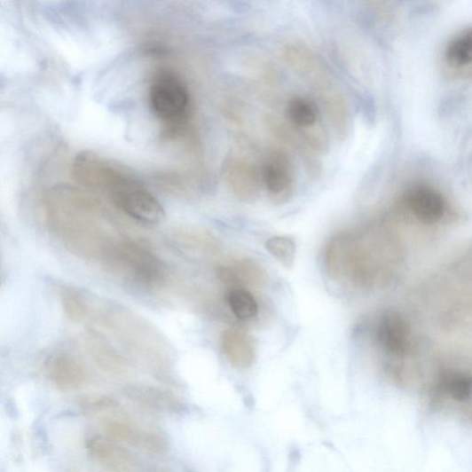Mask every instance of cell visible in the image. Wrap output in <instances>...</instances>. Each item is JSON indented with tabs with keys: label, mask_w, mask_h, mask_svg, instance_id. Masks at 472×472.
<instances>
[{
	"label": "cell",
	"mask_w": 472,
	"mask_h": 472,
	"mask_svg": "<svg viewBox=\"0 0 472 472\" xmlns=\"http://www.w3.org/2000/svg\"><path fill=\"white\" fill-rule=\"evenodd\" d=\"M47 222L75 252L101 259L118 239L112 233L111 215L96 197L82 188L59 184L43 193Z\"/></svg>",
	"instance_id": "1"
},
{
	"label": "cell",
	"mask_w": 472,
	"mask_h": 472,
	"mask_svg": "<svg viewBox=\"0 0 472 472\" xmlns=\"http://www.w3.org/2000/svg\"><path fill=\"white\" fill-rule=\"evenodd\" d=\"M285 57L295 72L315 88L330 125L339 138L345 139L350 129L349 106L320 59L300 43L287 46Z\"/></svg>",
	"instance_id": "2"
},
{
	"label": "cell",
	"mask_w": 472,
	"mask_h": 472,
	"mask_svg": "<svg viewBox=\"0 0 472 472\" xmlns=\"http://www.w3.org/2000/svg\"><path fill=\"white\" fill-rule=\"evenodd\" d=\"M148 104L161 124L165 138H179L190 125L193 114L192 93L175 70H156L149 83Z\"/></svg>",
	"instance_id": "3"
},
{
	"label": "cell",
	"mask_w": 472,
	"mask_h": 472,
	"mask_svg": "<svg viewBox=\"0 0 472 472\" xmlns=\"http://www.w3.org/2000/svg\"><path fill=\"white\" fill-rule=\"evenodd\" d=\"M100 261L114 275L140 288H156L167 277V269L161 258L149 248L130 240L118 239Z\"/></svg>",
	"instance_id": "4"
},
{
	"label": "cell",
	"mask_w": 472,
	"mask_h": 472,
	"mask_svg": "<svg viewBox=\"0 0 472 472\" xmlns=\"http://www.w3.org/2000/svg\"><path fill=\"white\" fill-rule=\"evenodd\" d=\"M251 149L250 143L245 140L242 152H231L222 168L223 177L232 193L246 203L256 200L263 185L262 165H258L248 153Z\"/></svg>",
	"instance_id": "5"
},
{
	"label": "cell",
	"mask_w": 472,
	"mask_h": 472,
	"mask_svg": "<svg viewBox=\"0 0 472 472\" xmlns=\"http://www.w3.org/2000/svg\"><path fill=\"white\" fill-rule=\"evenodd\" d=\"M108 197L123 214L141 224H157L164 219L161 202L133 174L117 185Z\"/></svg>",
	"instance_id": "6"
},
{
	"label": "cell",
	"mask_w": 472,
	"mask_h": 472,
	"mask_svg": "<svg viewBox=\"0 0 472 472\" xmlns=\"http://www.w3.org/2000/svg\"><path fill=\"white\" fill-rule=\"evenodd\" d=\"M287 112L291 124L306 145L316 153H325L328 148V138L320 121L318 104L310 98L295 96L289 99Z\"/></svg>",
	"instance_id": "7"
},
{
	"label": "cell",
	"mask_w": 472,
	"mask_h": 472,
	"mask_svg": "<svg viewBox=\"0 0 472 472\" xmlns=\"http://www.w3.org/2000/svg\"><path fill=\"white\" fill-rule=\"evenodd\" d=\"M263 184L271 201L277 204L289 201L295 193L296 174L287 153L271 149L262 164Z\"/></svg>",
	"instance_id": "8"
},
{
	"label": "cell",
	"mask_w": 472,
	"mask_h": 472,
	"mask_svg": "<svg viewBox=\"0 0 472 472\" xmlns=\"http://www.w3.org/2000/svg\"><path fill=\"white\" fill-rule=\"evenodd\" d=\"M218 279L232 288H264L268 285L269 275L254 259L245 257L221 265L216 270Z\"/></svg>",
	"instance_id": "9"
},
{
	"label": "cell",
	"mask_w": 472,
	"mask_h": 472,
	"mask_svg": "<svg viewBox=\"0 0 472 472\" xmlns=\"http://www.w3.org/2000/svg\"><path fill=\"white\" fill-rule=\"evenodd\" d=\"M411 330L407 321L397 313H387L376 327V340L389 356L405 357L410 348Z\"/></svg>",
	"instance_id": "10"
},
{
	"label": "cell",
	"mask_w": 472,
	"mask_h": 472,
	"mask_svg": "<svg viewBox=\"0 0 472 472\" xmlns=\"http://www.w3.org/2000/svg\"><path fill=\"white\" fill-rule=\"evenodd\" d=\"M86 446L89 455L111 472H130L135 466V460L126 448L107 437H92Z\"/></svg>",
	"instance_id": "11"
},
{
	"label": "cell",
	"mask_w": 472,
	"mask_h": 472,
	"mask_svg": "<svg viewBox=\"0 0 472 472\" xmlns=\"http://www.w3.org/2000/svg\"><path fill=\"white\" fill-rule=\"evenodd\" d=\"M406 203L416 218L424 224H435L444 214V201L434 188L418 185L406 193Z\"/></svg>",
	"instance_id": "12"
},
{
	"label": "cell",
	"mask_w": 472,
	"mask_h": 472,
	"mask_svg": "<svg viewBox=\"0 0 472 472\" xmlns=\"http://www.w3.org/2000/svg\"><path fill=\"white\" fill-rule=\"evenodd\" d=\"M46 373L51 382L60 390L72 391L87 382L85 368L67 354H57L46 363Z\"/></svg>",
	"instance_id": "13"
},
{
	"label": "cell",
	"mask_w": 472,
	"mask_h": 472,
	"mask_svg": "<svg viewBox=\"0 0 472 472\" xmlns=\"http://www.w3.org/2000/svg\"><path fill=\"white\" fill-rule=\"evenodd\" d=\"M221 348L229 364L236 369L249 368L255 362L256 350L249 336L238 328H229L222 335Z\"/></svg>",
	"instance_id": "14"
},
{
	"label": "cell",
	"mask_w": 472,
	"mask_h": 472,
	"mask_svg": "<svg viewBox=\"0 0 472 472\" xmlns=\"http://www.w3.org/2000/svg\"><path fill=\"white\" fill-rule=\"evenodd\" d=\"M171 241L180 251L193 256L215 254L220 249V242L214 234L194 227L175 229Z\"/></svg>",
	"instance_id": "15"
},
{
	"label": "cell",
	"mask_w": 472,
	"mask_h": 472,
	"mask_svg": "<svg viewBox=\"0 0 472 472\" xmlns=\"http://www.w3.org/2000/svg\"><path fill=\"white\" fill-rule=\"evenodd\" d=\"M87 346L94 362L106 373L114 375L129 373L128 361L98 333H89Z\"/></svg>",
	"instance_id": "16"
},
{
	"label": "cell",
	"mask_w": 472,
	"mask_h": 472,
	"mask_svg": "<svg viewBox=\"0 0 472 472\" xmlns=\"http://www.w3.org/2000/svg\"><path fill=\"white\" fill-rule=\"evenodd\" d=\"M227 303L232 314L239 319L249 320L257 315V302L248 289H230L227 294Z\"/></svg>",
	"instance_id": "17"
},
{
	"label": "cell",
	"mask_w": 472,
	"mask_h": 472,
	"mask_svg": "<svg viewBox=\"0 0 472 472\" xmlns=\"http://www.w3.org/2000/svg\"><path fill=\"white\" fill-rule=\"evenodd\" d=\"M445 58L454 66H466L472 63V29H469L447 45Z\"/></svg>",
	"instance_id": "18"
},
{
	"label": "cell",
	"mask_w": 472,
	"mask_h": 472,
	"mask_svg": "<svg viewBox=\"0 0 472 472\" xmlns=\"http://www.w3.org/2000/svg\"><path fill=\"white\" fill-rule=\"evenodd\" d=\"M129 395L146 406L161 409H172L178 405L177 399L168 392L155 389H132Z\"/></svg>",
	"instance_id": "19"
},
{
	"label": "cell",
	"mask_w": 472,
	"mask_h": 472,
	"mask_svg": "<svg viewBox=\"0 0 472 472\" xmlns=\"http://www.w3.org/2000/svg\"><path fill=\"white\" fill-rule=\"evenodd\" d=\"M265 248L283 266L288 269L293 267L296 254V245L295 240L289 236H273V238L266 241Z\"/></svg>",
	"instance_id": "20"
},
{
	"label": "cell",
	"mask_w": 472,
	"mask_h": 472,
	"mask_svg": "<svg viewBox=\"0 0 472 472\" xmlns=\"http://www.w3.org/2000/svg\"><path fill=\"white\" fill-rule=\"evenodd\" d=\"M62 309L68 320L80 322L87 314V303L83 296L75 289L62 287L59 290Z\"/></svg>",
	"instance_id": "21"
},
{
	"label": "cell",
	"mask_w": 472,
	"mask_h": 472,
	"mask_svg": "<svg viewBox=\"0 0 472 472\" xmlns=\"http://www.w3.org/2000/svg\"><path fill=\"white\" fill-rule=\"evenodd\" d=\"M444 389L448 395L459 403L468 404L472 401V374L455 373L447 377Z\"/></svg>",
	"instance_id": "22"
}]
</instances>
